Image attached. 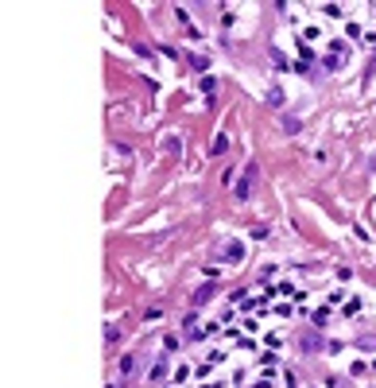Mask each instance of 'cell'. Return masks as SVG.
I'll return each mask as SVG.
<instances>
[{
    "instance_id": "cell-1",
    "label": "cell",
    "mask_w": 376,
    "mask_h": 388,
    "mask_svg": "<svg viewBox=\"0 0 376 388\" xmlns=\"http://www.w3.org/2000/svg\"><path fill=\"white\" fill-rule=\"evenodd\" d=\"M252 183H256V163L244 167V179L237 183V198H248V194H252Z\"/></svg>"
},
{
    "instance_id": "cell-2",
    "label": "cell",
    "mask_w": 376,
    "mask_h": 388,
    "mask_svg": "<svg viewBox=\"0 0 376 388\" xmlns=\"http://www.w3.org/2000/svg\"><path fill=\"white\" fill-rule=\"evenodd\" d=\"M241 256H244V245H241V241H229V245H225V260H229V264H237Z\"/></svg>"
},
{
    "instance_id": "cell-3",
    "label": "cell",
    "mask_w": 376,
    "mask_h": 388,
    "mask_svg": "<svg viewBox=\"0 0 376 388\" xmlns=\"http://www.w3.org/2000/svg\"><path fill=\"white\" fill-rule=\"evenodd\" d=\"M210 295H214V287H210V283H206V287H198V291H194V307L210 303Z\"/></svg>"
},
{
    "instance_id": "cell-4",
    "label": "cell",
    "mask_w": 376,
    "mask_h": 388,
    "mask_svg": "<svg viewBox=\"0 0 376 388\" xmlns=\"http://www.w3.org/2000/svg\"><path fill=\"white\" fill-rule=\"evenodd\" d=\"M214 156H225L229 152V136H214V148H210Z\"/></svg>"
},
{
    "instance_id": "cell-7",
    "label": "cell",
    "mask_w": 376,
    "mask_h": 388,
    "mask_svg": "<svg viewBox=\"0 0 376 388\" xmlns=\"http://www.w3.org/2000/svg\"><path fill=\"white\" fill-rule=\"evenodd\" d=\"M214 90H217V78L206 74V78H202V93H214Z\"/></svg>"
},
{
    "instance_id": "cell-5",
    "label": "cell",
    "mask_w": 376,
    "mask_h": 388,
    "mask_svg": "<svg viewBox=\"0 0 376 388\" xmlns=\"http://www.w3.org/2000/svg\"><path fill=\"white\" fill-rule=\"evenodd\" d=\"M163 373H167V357H159V361H155V365H152V381H159Z\"/></svg>"
},
{
    "instance_id": "cell-6",
    "label": "cell",
    "mask_w": 376,
    "mask_h": 388,
    "mask_svg": "<svg viewBox=\"0 0 376 388\" xmlns=\"http://www.w3.org/2000/svg\"><path fill=\"white\" fill-rule=\"evenodd\" d=\"M120 373H136V357H132V353L120 357Z\"/></svg>"
}]
</instances>
